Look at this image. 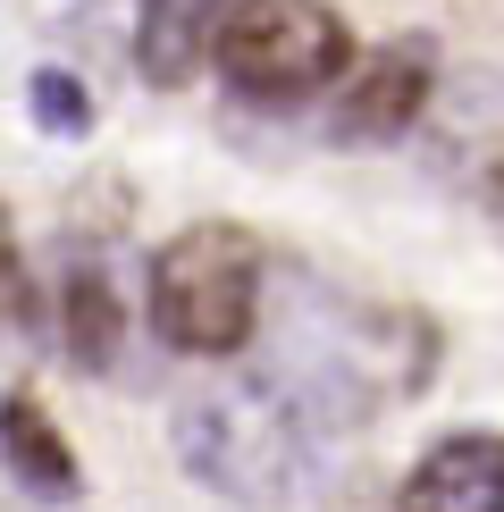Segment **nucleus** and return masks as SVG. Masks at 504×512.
<instances>
[{
    "instance_id": "obj_1",
    "label": "nucleus",
    "mask_w": 504,
    "mask_h": 512,
    "mask_svg": "<svg viewBox=\"0 0 504 512\" xmlns=\"http://www.w3.org/2000/svg\"><path fill=\"white\" fill-rule=\"evenodd\" d=\"M412 319L370 311L336 286H311V277H286L278 319H269V395L286 403L294 420H320V429H362L387 395H404L420 378L412 353Z\"/></svg>"
},
{
    "instance_id": "obj_2",
    "label": "nucleus",
    "mask_w": 504,
    "mask_h": 512,
    "mask_svg": "<svg viewBox=\"0 0 504 512\" xmlns=\"http://www.w3.org/2000/svg\"><path fill=\"white\" fill-rule=\"evenodd\" d=\"M261 294H269V252L252 227L236 219H202L185 236H168L152 252V328L160 345L194 353V361H219V353H244L252 328H261Z\"/></svg>"
},
{
    "instance_id": "obj_3",
    "label": "nucleus",
    "mask_w": 504,
    "mask_h": 512,
    "mask_svg": "<svg viewBox=\"0 0 504 512\" xmlns=\"http://www.w3.org/2000/svg\"><path fill=\"white\" fill-rule=\"evenodd\" d=\"M177 462L194 471L202 487H219L227 504H286L311 471V445H303V420L286 412L269 387H210V395H185L177 420Z\"/></svg>"
},
{
    "instance_id": "obj_4",
    "label": "nucleus",
    "mask_w": 504,
    "mask_h": 512,
    "mask_svg": "<svg viewBox=\"0 0 504 512\" xmlns=\"http://www.w3.org/2000/svg\"><path fill=\"white\" fill-rule=\"evenodd\" d=\"M219 76L236 84L244 101H311L345 76L353 59V34L328 0H244L219 34Z\"/></svg>"
},
{
    "instance_id": "obj_5",
    "label": "nucleus",
    "mask_w": 504,
    "mask_h": 512,
    "mask_svg": "<svg viewBox=\"0 0 504 512\" xmlns=\"http://www.w3.org/2000/svg\"><path fill=\"white\" fill-rule=\"evenodd\" d=\"M429 42H378V51L345 59L336 76V101H328V143H404L420 110H429Z\"/></svg>"
},
{
    "instance_id": "obj_6",
    "label": "nucleus",
    "mask_w": 504,
    "mask_h": 512,
    "mask_svg": "<svg viewBox=\"0 0 504 512\" xmlns=\"http://www.w3.org/2000/svg\"><path fill=\"white\" fill-rule=\"evenodd\" d=\"M395 512H504V437H488V429L437 437L404 471Z\"/></svg>"
},
{
    "instance_id": "obj_7",
    "label": "nucleus",
    "mask_w": 504,
    "mask_h": 512,
    "mask_svg": "<svg viewBox=\"0 0 504 512\" xmlns=\"http://www.w3.org/2000/svg\"><path fill=\"white\" fill-rule=\"evenodd\" d=\"M236 9L244 0H143L135 9V68L152 84H194Z\"/></svg>"
},
{
    "instance_id": "obj_8",
    "label": "nucleus",
    "mask_w": 504,
    "mask_h": 512,
    "mask_svg": "<svg viewBox=\"0 0 504 512\" xmlns=\"http://www.w3.org/2000/svg\"><path fill=\"white\" fill-rule=\"evenodd\" d=\"M0 462H9L17 487L42 496V504L76 496V454H68V437L51 429V412H42L34 395H0Z\"/></svg>"
},
{
    "instance_id": "obj_9",
    "label": "nucleus",
    "mask_w": 504,
    "mask_h": 512,
    "mask_svg": "<svg viewBox=\"0 0 504 512\" xmlns=\"http://www.w3.org/2000/svg\"><path fill=\"white\" fill-rule=\"evenodd\" d=\"M118 336H126L118 286H110L93 261H76L68 277H59V345H68L76 370H110V361H118Z\"/></svg>"
},
{
    "instance_id": "obj_10",
    "label": "nucleus",
    "mask_w": 504,
    "mask_h": 512,
    "mask_svg": "<svg viewBox=\"0 0 504 512\" xmlns=\"http://www.w3.org/2000/svg\"><path fill=\"white\" fill-rule=\"evenodd\" d=\"M26 101H34V126H42V135H84V126H93V101H84V84H76L68 68H42V76L26 84Z\"/></svg>"
},
{
    "instance_id": "obj_11",
    "label": "nucleus",
    "mask_w": 504,
    "mask_h": 512,
    "mask_svg": "<svg viewBox=\"0 0 504 512\" xmlns=\"http://www.w3.org/2000/svg\"><path fill=\"white\" fill-rule=\"evenodd\" d=\"M0 319H26V261H17L9 210H0Z\"/></svg>"
},
{
    "instance_id": "obj_12",
    "label": "nucleus",
    "mask_w": 504,
    "mask_h": 512,
    "mask_svg": "<svg viewBox=\"0 0 504 512\" xmlns=\"http://www.w3.org/2000/svg\"><path fill=\"white\" fill-rule=\"evenodd\" d=\"M488 210H496V219H504V168H496V177H488Z\"/></svg>"
}]
</instances>
